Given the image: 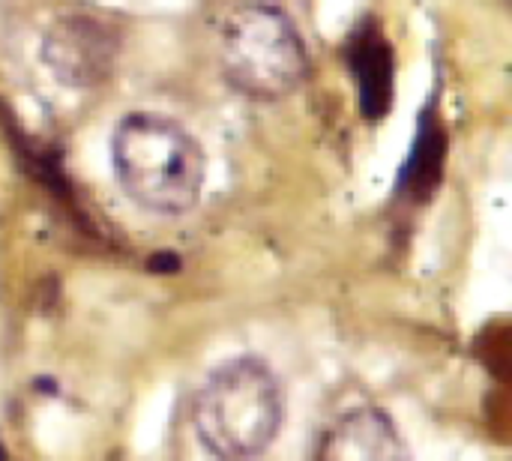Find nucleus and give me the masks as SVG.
Returning a JSON list of instances; mask_svg holds the SVG:
<instances>
[{
    "mask_svg": "<svg viewBox=\"0 0 512 461\" xmlns=\"http://www.w3.org/2000/svg\"><path fill=\"white\" fill-rule=\"evenodd\" d=\"M315 461H411V453L384 411L357 408L321 435Z\"/></svg>",
    "mask_w": 512,
    "mask_h": 461,
    "instance_id": "39448f33",
    "label": "nucleus"
},
{
    "mask_svg": "<svg viewBox=\"0 0 512 461\" xmlns=\"http://www.w3.org/2000/svg\"><path fill=\"white\" fill-rule=\"evenodd\" d=\"M444 153H447V135L441 120L435 117L432 108L423 111L420 126H417V138L411 147V156L402 168L399 177V189L411 198H426L438 189L441 177H444Z\"/></svg>",
    "mask_w": 512,
    "mask_h": 461,
    "instance_id": "0eeeda50",
    "label": "nucleus"
},
{
    "mask_svg": "<svg viewBox=\"0 0 512 461\" xmlns=\"http://www.w3.org/2000/svg\"><path fill=\"white\" fill-rule=\"evenodd\" d=\"M48 69L75 90L108 78L117 57L114 27L93 12H63L51 21L42 45Z\"/></svg>",
    "mask_w": 512,
    "mask_h": 461,
    "instance_id": "20e7f679",
    "label": "nucleus"
},
{
    "mask_svg": "<svg viewBox=\"0 0 512 461\" xmlns=\"http://www.w3.org/2000/svg\"><path fill=\"white\" fill-rule=\"evenodd\" d=\"M219 63L240 93L261 102H276L294 93L309 69L300 30L270 3H243L225 18Z\"/></svg>",
    "mask_w": 512,
    "mask_h": 461,
    "instance_id": "7ed1b4c3",
    "label": "nucleus"
},
{
    "mask_svg": "<svg viewBox=\"0 0 512 461\" xmlns=\"http://www.w3.org/2000/svg\"><path fill=\"white\" fill-rule=\"evenodd\" d=\"M351 72L357 78L360 111L366 120H381L393 102V51L375 27L351 39Z\"/></svg>",
    "mask_w": 512,
    "mask_h": 461,
    "instance_id": "423d86ee",
    "label": "nucleus"
},
{
    "mask_svg": "<svg viewBox=\"0 0 512 461\" xmlns=\"http://www.w3.org/2000/svg\"><path fill=\"white\" fill-rule=\"evenodd\" d=\"M285 393L258 357H237L207 375L192 402V426L216 461H255L279 438Z\"/></svg>",
    "mask_w": 512,
    "mask_h": 461,
    "instance_id": "f257e3e1",
    "label": "nucleus"
},
{
    "mask_svg": "<svg viewBox=\"0 0 512 461\" xmlns=\"http://www.w3.org/2000/svg\"><path fill=\"white\" fill-rule=\"evenodd\" d=\"M111 156L123 192L147 213L180 216L192 210L204 189V150L168 117H123L114 132Z\"/></svg>",
    "mask_w": 512,
    "mask_h": 461,
    "instance_id": "f03ea898",
    "label": "nucleus"
}]
</instances>
